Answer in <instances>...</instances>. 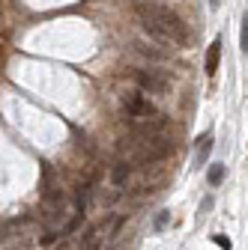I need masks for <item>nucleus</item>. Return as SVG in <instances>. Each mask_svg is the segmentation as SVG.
Returning <instances> with one entry per match:
<instances>
[{
  "label": "nucleus",
  "mask_w": 248,
  "mask_h": 250,
  "mask_svg": "<svg viewBox=\"0 0 248 250\" xmlns=\"http://www.w3.org/2000/svg\"><path fill=\"white\" fill-rule=\"evenodd\" d=\"M168 221H171V211H168V208H162V211L156 214V221H152V229H156V232H162V229L168 227Z\"/></svg>",
  "instance_id": "obj_9"
},
{
  "label": "nucleus",
  "mask_w": 248,
  "mask_h": 250,
  "mask_svg": "<svg viewBox=\"0 0 248 250\" xmlns=\"http://www.w3.org/2000/svg\"><path fill=\"white\" fill-rule=\"evenodd\" d=\"M135 12L138 18L144 21V30L147 33H152L156 39H165V42H176V45H189L192 42V33L189 27H185V21L162 6V3H147V0H135Z\"/></svg>",
  "instance_id": "obj_1"
},
{
  "label": "nucleus",
  "mask_w": 248,
  "mask_h": 250,
  "mask_svg": "<svg viewBox=\"0 0 248 250\" xmlns=\"http://www.w3.org/2000/svg\"><path fill=\"white\" fill-rule=\"evenodd\" d=\"M224 164H212L209 167V173H206V179H209V185H222V179H224Z\"/></svg>",
  "instance_id": "obj_6"
},
{
  "label": "nucleus",
  "mask_w": 248,
  "mask_h": 250,
  "mask_svg": "<svg viewBox=\"0 0 248 250\" xmlns=\"http://www.w3.org/2000/svg\"><path fill=\"white\" fill-rule=\"evenodd\" d=\"M219 60H222V36L212 39V45H209V51H206V62H203L206 75H215V72H219Z\"/></svg>",
  "instance_id": "obj_3"
},
{
  "label": "nucleus",
  "mask_w": 248,
  "mask_h": 250,
  "mask_svg": "<svg viewBox=\"0 0 248 250\" xmlns=\"http://www.w3.org/2000/svg\"><path fill=\"white\" fill-rule=\"evenodd\" d=\"M209 208H212V197H203V203H200V211H203V214H206V211H209Z\"/></svg>",
  "instance_id": "obj_11"
},
{
  "label": "nucleus",
  "mask_w": 248,
  "mask_h": 250,
  "mask_svg": "<svg viewBox=\"0 0 248 250\" xmlns=\"http://www.w3.org/2000/svg\"><path fill=\"white\" fill-rule=\"evenodd\" d=\"M209 149H212V134H203V137H200V143H198V149H195V164H198V167H200V164H206Z\"/></svg>",
  "instance_id": "obj_5"
},
{
  "label": "nucleus",
  "mask_w": 248,
  "mask_h": 250,
  "mask_svg": "<svg viewBox=\"0 0 248 250\" xmlns=\"http://www.w3.org/2000/svg\"><path fill=\"white\" fill-rule=\"evenodd\" d=\"M132 81L144 92H159V96L171 92V78L162 75V72H156V69H132Z\"/></svg>",
  "instance_id": "obj_2"
},
{
  "label": "nucleus",
  "mask_w": 248,
  "mask_h": 250,
  "mask_svg": "<svg viewBox=\"0 0 248 250\" xmlns=\"http://www.w3.org/2000/svg\"><path fill=\"white\" fill-rule=\"evenodd\" d=\"M132 48H135L141 57H147V60H156V62L168 60V54H165V51H159V48H149V45H147V42H141V39H135V42H132Z\"/></svg>",
  "instance_id": "obj_4"
},
{
  "label": "nucleus",
  "mask_w": 248,
  "mask_h": 250,
  "mask_svg": "<svg viewBox=\"0 0 248 250\" xmlns=\"http://www.w3.org/2000/svg\"><path fill=\"white\" fill-rule=\"evenodd\" d=\"M132 173V167H129V161H120L117 167H114V182L117 185H123V182H126V176Z\"/></svg>",
  "instance_id": "obj_7"
},
{
  "label": "nucleus",
  "mask_w": 248,
  "mask_h": 250,
  "mask_svg": "<svg viewBox=\"0 0 248 250\" xmlns=\"http://www.w3.org/2000/svg\"><path fill=\"white\" fill-rule=\"evenodd\" d=\"M239 48H242V54H248V12L242 15V30H239Z\"/></svg>",
  "instance_id": "obj_8"
},
{
  "label": "nucleus",
  "mask_w": 248,
  "mask_h": 250,
  "mask_svg": "<svg viewBox=\"0 0 248 250\" xmlns=\"http://www.w3.org/2000/svg\"><path fill=\"white\" fill-rule=\"evenodd\" d=\"M212 241H215V244H222L224 250H230V238H224V235H212Z\"/></svg>",
  "instance_id": "obj_10"
}]
</instances>
